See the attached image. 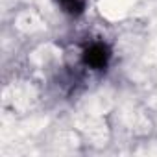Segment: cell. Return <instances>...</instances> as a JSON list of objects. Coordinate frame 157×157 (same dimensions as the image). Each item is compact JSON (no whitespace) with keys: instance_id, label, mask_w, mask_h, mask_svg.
Instances as JSON below:
<instances>
[{"instance_id":"6da1fadb","label":"cell","mask_w":157,"mask_h":157,"mask_svg":"<svg viewBox=\"0 0 157 157\" xmlns=\"http://www.w3.org/2000/svg\"><path fill=\"white\" fill-rule=\"evenodd\" d=\"M111 57H113L111 46L104 41H93L82 52V63L94 72L105 70L111 63Z\"/></svg>"},{"instance_id":"7a4b0ae2","label":"cell","mask_w":157,"mask_h":157,"mask_svg":"<svg viewBox=\"0 0 157 157\" xmlns=\"http://www.w3.org/2000/svg\"><path fill=\"white\" fill-rule=\"evenodd\" d=\"M54 2L68 17H82L87 10V0H54Z\"/></svg>"}]
</instances>
